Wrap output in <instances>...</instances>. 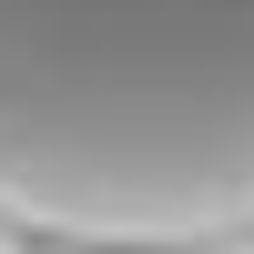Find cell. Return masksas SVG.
Returning a JSON list of instances; mask_svg holds the SVG:
<instances>
[{
	"label": "cell",
	"mask_w": 254,
	"mask_h": 254,
	"mask_svg": "<svg viewBox=\"0 0 254 254\" xmlns=\"http://www.w3.org/2000/svg\"><path fill=\"white\" fill-rule=\"evenodd\" d=\"M0 224L122 254L254 234V0H0Z\"/></svg>",
	"instance_id": "obj_1"
},
{
	"label": "cell",
	"mask_w": 254,
	"mask_h": 254,
	"mask_svg": "<svg viewBox=\"0 0 254 254\" xmlns=\"http://www.w3.org/2000/svg\"><path fill=\"white\" fill-rule=\"evenodd\" d=\"M183 254H203V244H183Z\"/></svg>",
	"instance_id": "obj_2"
}]
</instances>
